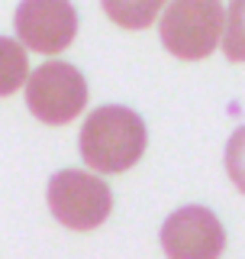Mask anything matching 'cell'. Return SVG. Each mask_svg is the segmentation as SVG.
I'll list each match as a JSON object with an SVG mask.
<instances>
[{
  "instance_id": "8",
  "label": "cell",
  "mask_w": 245,
  "mask_h": 259,
  "mask_svg": "<svg viewBox=\"0 0 245 259\" xmlns=\"http://www.w3.org/2000/svg\"><path fill=\"white\" fill-rule=\"evenodd\" d=\"M29 78V59L26 49L13 39L0 36V97L13 94L16 88H23Z\"/></svg>"
},
{
  "instance_id": "2",
  "label": "cell",
  "mask_w": 245,
  "mask_h": 259,
  "mask_svg": "<svg viewBox=\"0 0 245 259\" xmlns=\"http://www.w3.org/2000/svg\"><path fill=\"white\" fill-rule=\"evenodd\" d=\"M223 26V0H171L158 23V36L171 55L184 62H200L219 46Z\"/></svg>"
},
{
  "instance_id": "7",
  "label": "cell",
  "mask_w": 245,
  "mask_h": 259,
  "mask_svg": "<svg viewBox=\"0 0 245 259\" xmlns=\"http://www.w3.org/2000/svg\"><path fill=\"white\" fill-rule=\"evenodd\" d=\"M107 20L122 29H145L158 20V10L168 0H100Z\"/></svg>"
},
{
  "instance_id": "10",
  "label": "cell",
  "mask_w": 245,
  "mask_h": 259,
  "mask_svg": "<svg viewBox=\"0 0 245 259\" xmlns=\"http://www.w3.org/2000/svg\"><path fill=\"white\" fill-rule=\"evenodd\" d=\"M226 172L235 188L245 194V126H239L226 143Z\"/></svg>"
},
{
  "instance_id": "4",
  "label": "cell",
  "mask_w": 245,
  "mask_h": 259,
  "mask_svg": "<svg viewBox=\"0 0 245 259\" xmlns=\"http://www.w3.org/2000/svg\"><path fill=\"white\" fill-rule=\"evenodd\" d=\"M87 104V81L68 62H45L26 78V107L42 123H71Z\"/></svg>"
},
{
  "instance_id": "3",
  "label": "cell",
  "mask_w": 245,
  "mask_h": 259,
  "mask_svg": "<svg viewBox=\"0 0 245 259\" xmlns=\"http://www.w3.org/2000/svg\"><path fill=\"white\" fill-rule=\"evenodd\" d=\"M48 210L71 230H94L110 217L113 191L97 175L81 168H62L48 178Z\"/></svg>"
},
{
  "instance_id": "5",
  "label": "cell",
  "mask_w": 245,
  "mask_h": 259,
  "mask_svg": "<svg viewBox=\"0 0 245 259\" xmlns=\"http://www.w3.org/2000/svg\"><path fill=\"white\" fill-rule=\"evenodd\" d=\"M226 230L210 207L187 204L161 224V249L168 259H219Z\"/></svg>"
},
{
  "instance_id": "9",
  "label": "cell",
  "mask_w": 245,
  "mask_h": 259,
  "mask_svg": "<svg viewBox=\"0 0 245 259\" xmlns=\"http://www.w3.org/2000/svg\"><path fill=\"white\" fill-rule=\"evenodd\" d=\"M223 52L229 62H245V0H232L229 13H226Z\"/></svg>"
},
{
  "instance_id": "1",
  "label": "cell",
  "mask_w": 245,
  "mask_h": 259,
  "mask_svg": "<svg viewBox=\"0 0 245 259\" xmlns=\"http://www.w3.org/2000/svg\"><path fill=\"white\" fill-rule=\"evenodd\" d=\"M149 133L136 110L119 104H103L84 120L78 136L81 159L103 175H119L133 168L145 152Z\"/></svg>"
},
{
  "instance_id": "6",
  "label": "cell",
  "mask_w": 245,
  "mask_h": 259,
  "mask_svg": "<svg viewBox=\"0 0 245 259\" xmlns=\"http://www.w3.org/2000/svg\"><path fill=\"white\" fill-rule=\"evenodd\" d=\"M13 26L23 49L29 46L32 52L55 55L75 42L78 13L71 0H20Z\"/></svg>"
}]
</instances>
